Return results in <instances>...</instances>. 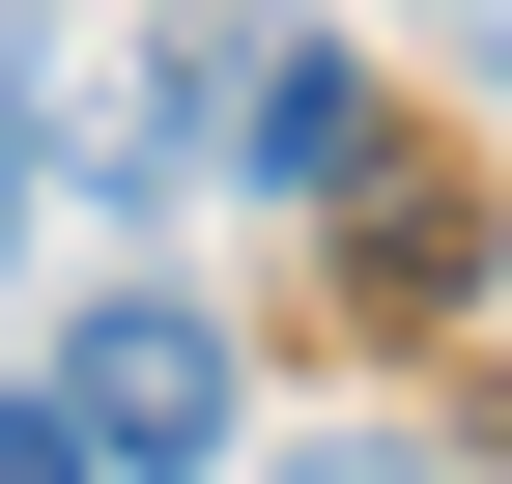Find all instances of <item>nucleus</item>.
<instances>
[{"mask_svg":"<svg viewBox=\"0 0 512 484\" xmlns=\"http://www.w3.org/2000/svg\"><path fill=\"white\" fill-rule=\"evenodd\" d=\"M0 484H114V456H86V428H57V399H29V371H0Z\"/></svg>","mask_w":512,"mask_h":484,"instance_id":"423d86ee","label":"nucleus"},{"mask_svg":"<svg viewBox=\"0 0 512 484\" xmlns=\"http://www.w3.org/2000/svg\"><path fill=\"white\" fill-rule=\"evenodd\" d=\"M29 200H57V86H29V29H0V257H29Z\"/></svg>","mask_w":512,"mask_h":484,"instance_id":"20e7f679","label":"nucleus"},{"mask_svg":"<svg viewBox=\"0 0 512 484\" xmlns=\"http://www.w3.org/2000/svg\"><path fill=\"white\" fill-rule=\"evenodd\" d=\"M29 399H57L114 484H228V314H200V285H86Z\"/></svg>","mask_w":512,"mask_h":484,"instance_id":"f03ea898","label":"nucleus"},{"mask_svg":"<svg viewBox=\"0 0 512 484\" xmlns=\"http://www.w3.org/2000/svg\"><path fill=\"white\" fill-rule=\"evenodd\" d=\"M57 171H86L114 228H171V200H200V143H171V86H114V143H57Z\"/></svg>","mask_w":512,"mask_h":484,"instance_id":"7ed1b4c3","label":"nucleus"},{"mask_svg":"<svg viewBox=\"0 0 512 484\" xmlns=\"http://www.w3.org/2000/svg\"><path fill=\"white\" fill-rule=\"evenodd\" d=\"M456 57H484V86H512V0H456Z\"/></svg>","mask_w":512,"mask_h":484,"instance_id":"0eeeda50","label":"nucleus"},{"mask_svg":"<svg viewBox=\"0 0 512 484\" xmlns=\"http://www.w3.org/2000/svg\"><path fill=\"white\" fill-rule=\"evenodd\" d=\"M143 86H171V143H200V171H256V200H399V114H370V57H313L285 29V0H171V57H143Z\"/></svg>","mask_w":512,"mask_h":484,"instance_id":"f257e3e1","label":"nucleus"},{"mask_svg":"<svg viewBox=\"0 0 512 484\" xmlns=\"http://www.w3.org/2000/svg\"><path fill=\"white\" fill-rule=\"evenodd\" d=\"M256 484H456L427 428H313V456H256Z\"/></svg>","mask_w":512,"mask_h":484,"instance_id":"39448f33","label":"nucleus"}]
</instances>
